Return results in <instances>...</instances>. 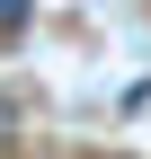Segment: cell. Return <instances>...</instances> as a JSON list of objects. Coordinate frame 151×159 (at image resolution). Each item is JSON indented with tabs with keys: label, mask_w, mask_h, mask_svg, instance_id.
<instances>
[{
	"label": "cell",
	"mask_w": 151,
	"mask_h": 159,
	"mask_svg": "<svg viewBox=\"0 0 151 159\" xmlns=\"http://www.w3.org/2000/svg\"><path fill=\"white\" fill-rule=\"evenodd\" d=\"M9 124H18V106H9V97H0V133H9Z\"/></svg>",
	"instance_id": "3957f363"
},
{
	"label": "cell",
	"mask_w": 151,
	"mask_h": 159,
	"mask_svg": "<svg viewBox=\"0 0 151 159\" xmlns=\"http://www.w3.org/2000/svg\"><path fill=\"white\" fill-rule=\"evenodd\" d=\"M116 115H151V80H124V97H116Z\"/></svg>",
	"instance_id": "6da1fadb"
},
{
	"label": "cell",
	"mask_w": 151,
	"mask_h": 159,
	"mask_svg": "<svg viewBox=\"0 0 151 159\" xmlns=\"http://www.w3.org/2000/svg\"><path fill=\"white\" fill-rule=\"evenodd\" d=\"M27 18H36V0H0V35H18Z\"/></svg>",
	"instance_id": "7a4b0ae2"
}]
</instances>
